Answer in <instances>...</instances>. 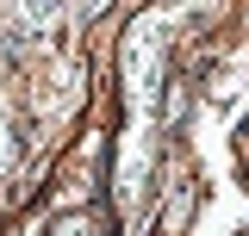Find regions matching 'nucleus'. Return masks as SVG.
<instances>
[{
	"instance_id": "f257e3e1",
	"label": "nucleus",
	"mask_w": 249,
	"mask_h": 236,
	"mask_svg": "<svg viewBox=\"0 0 249 236\" xmlns=\"http://www.w3.org/2000/svg\"><path fill=\"white\" fill-rule=\"evenodd\" d=\"M13 149H19V143H13V131H6V106H0V174H6V162H13Z\"/></svg>"
}]
</instances>
